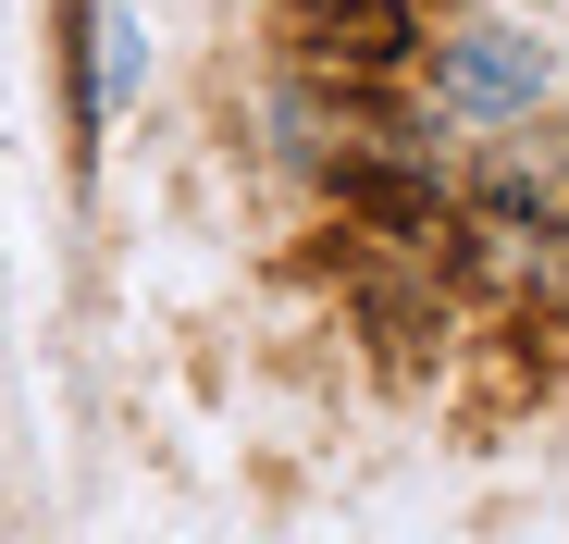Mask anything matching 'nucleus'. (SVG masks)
<instances>
[{"mask_svg":"<svg viewBox=\"0 0 569 544\" xmlns=\"http://www.w3.org/2000/svg\"><path fill=\"white\" fill-rule=\"evenodd\" d=\"M322 187H335L347 211H371V223H397V235H421V223H433V187H421V173H397V161H335Z\"/></svg>","mask_w":569,"mask_h":544,"instance_id":"1","label":"nucleus"}]
</instances>
